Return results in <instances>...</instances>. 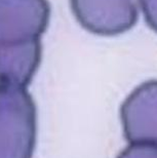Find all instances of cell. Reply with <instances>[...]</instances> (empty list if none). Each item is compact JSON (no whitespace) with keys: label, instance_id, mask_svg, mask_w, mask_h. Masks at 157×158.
Instances as JSON below:
<instances>
[{"label":"cell","instance_id":"8992f818","mask_svg":"<svg viewBox=\"0 0 157 158\" xmlns=\"http://www.w3.org/2000/svg\"><path fill=\"white\" fill-rule=\"evenodd\" d=\"M140 3L142 4V8L144 12H145L146 17H147V21H148V23L150 24V26H151V24H153V29H156L155 27V23L152 21V18H151V15H153V17L155 18V14L152 11L151 9V0H140Z\"/></svg>","mask_w":157,"mask_h":158},{"label":"cell","instance_id":"5b68a950","mask_svg":"<svg viewBox=\"0 0 157 158\" xmlns=\"http://www.w3.org/2000/svg\"><path fill=\"white\" fill-rule=\"evenodd\" d=\"M117 158H157L156 143L130 144Z\"/></svg>","mask_w":157,"mask_h":158},{"label":"cell","instance_id":"7a4b0ae2","mask_svg":"<svg viewBox=\"0 0 157 158\" xmlns=\"http://www.w3.org/2000/svg\"><path fill=\"white\" fill-rule=\"evenodd\" d=\"M36 134V106L26 87L0 82V158H32Z\"/></svg>","mask_w":157,"mask_h":158},{"label":"cell","instance_id":"277c9868","mask_svg":"<svg viewBox=\"0 0 157 158\" xmlns=\"http://www.w3.org/2000/svg\"><path fill=\"white\" fill-rule=\"evenodd\" d=\"M121 121L130 144H157V83L149 80L137 87L122 104Z\"/></svg>","mask_w":157,"mask_h":158},{"label":"cell","instance_id":"3957f363","mask_svg":"<svg viewBox=\"0 0 157 158\" xmlns=\"http://www.w3.org/2000/svg\"><path fill=\"white\" fill-rule=\"evenodd\" d=\"M77 22L90 33L115 36L131 29L139 17L140 0H70Z\"/></svg>","mask_w":157,"mask_h":158},{"label":"cell","instance_id":"6da1fadb","mask_svg":"<svg viewBox=\"0 0 157 158\" xmlns=\"http://www.w3.org/2000/svg\"><path fill=\"white\" fill-rule=\"evenodd\" d=\"M48 0H0V82L27 86L41 61Z\"/></svg>","mask_w":157,"mask_h":158}]
</instances>
